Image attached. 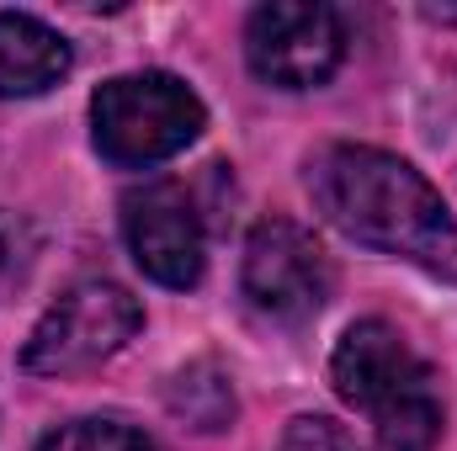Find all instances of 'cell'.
Wrapping results in <instances>:
<instances>
[{"label": "cell", "instance_id": "cell-1", "mask_svg": "<svg viewBox=\"0 0 457 451\" xmlns=\"http://www.w3.org/2000/svg\"><path fill=\"white\" fill-rule=\"evenodd\" d=\"M309 192L345 239L457 282V218L410 160L372 144H325L309 160Z\"/></svg>", "mask_w": 457, "mask_h": 451}, {"label": "cell", "instance_id": "cell-2", "mask_svg": "<svg viewBox=\"0 0 457 451\" xmlns=\"http://www.w3.org/2000/svg\"><path fill=\"white\" fill-rule=\"evenodd\" d=\"M330 377L351 409H367L383 451H436V441H442L436 377L394 324H383V319L351 324L336 345Z\"/></svg>", "mask_w": 457, "mask_h": 451}, {"label": "cell", "instance_id": "cell-3", "mask_svg": "<svg viewBox=\"0 0 457 451\" xmlns=\"http://www.w3.org/2000/svg\"><path fill=\"white\" fill-rule=\"evenodd\" d=\"M208 127V107L176 75H117L91 96V138L112 165H160Z\"/></svg>", "mask_w": 457, "mask_h": 451}, {"label": "cell", "instance_id": "cell-4", "mask_svg": "<svg viewBox=\"0 0 457 451\" xmlns=\"http://www.w3.org/2000/svg\"><path fill=\"white\" fill-rule=\"evenodd\" d=\"M144 308L128 287H117L107 276L75 282L70 292H59L48 303V314L37 319V330L21 350V366L37 377H70V372H91L107 356H117L128 340L138 335Z\"/></svg>", "mask_w": 457, "mask_h": 451}, {"label": "cell", "instance_id": "cell-5", "mask_svg": "<svg viewBox=\"0 0 457 451\" xmlns=\"http://www.w3.org/2000/svg\"><path fill=\"white\" fill-rule=\"evenodd\" d=\"M345 53V21L320 0H271L245 21V59L255 80L277 91H309L336 75Z\"/></svg>", "mask_w": 457, "mask_h": 451}, {"label": "cell", "instance_id": "cell-6", "mask_svg": "<svg viewBox=\"0 0 457 451\" xmlns=\"http://www.w3.org/2000/svg\"><path fill=\"white\" fill-rule=\"evenodd\" d=\"M245 298L277 324H309L330 298V260L320 239L293 218H266L245 239Z\"/></svg>", "mask_w": 457, "mask_h": 451}, {"label": "cell", "instance_id": "cell-7", "mask_svg": "<svg viewBox=\"0 0 457 451\" xmlns=\"http://www.w3.org/2000/svg\"><path fill=\"white\" fill-rule=\"evenodd\" d=\"M122 239L144 276L160 287H197L208 266V234L181 181H144L122 197Z\"/></svg>", "mask_w": 457, "mask_h": 451}, {"label": "cell", "instance_id": "cell-8", "mask_svg": "<svg viewBox=\"0 0 457 451\" xmlns=\"http://www.w3.org/2000/svg\"><path fill=\"white\" fill-rule=\"evenodd\" d=\"M75 64L64 32L27 11H0V96H43Z\"/></svg>", "mask_w": 457, "mask_h": 451}, {"label": "cell", "instance_id": "cell-9", "mask_svg": "<svg viewBox=\"0 0 457 451\" xmlns=\"http://www.w3.org/2000/svg\"><path fill=\"white\" fill-rule=\"evenodd\" d=\"M165 404L192 430H224L234 420V382H228V372L219 361H192L170 377Z\"/></svg>", "mask_w": 457, "mask_h": 451}, {"label": "cell", "instance_id": "cell-10", "mask_svg": "<svg viewBox=\"0 0 457 451\" xmlns=\"http://www.w3.org/2000/svg\"><path fill=\"white\" fill-rule=\"evenodd\" d=\"M37 451H154L144 430L122 425V420H70L54 436H43Z\"/></svg>", "mask_w": 457, "mask_h": 451}, {"label": "cell", "instance_id": "cell-11", "mask_svg": "<svg viewBox=\"0 0 457 451\" xmlns=\"http://www.w3.org/2000/svg\"><path fill=\"white\" fill-rule=\"evenodd\" d=\"M37 250H43L37 228L27 224L21 213H5L0 208V303L27 287V276L37 266Z\"/></svg>", "mask_w": 457, "mask_h": 451}, {"label": "cell", "instance_id": "cell-12", "mask_svg": "<svg viewBox=\"0 0 457 451\" xmlns=\"http://www.w3.org/2000/svg\"><path fill=\"white\" fill-rule=\"evenodd\" d=\"M277 451H356V447H351V436H345L336 420H325V414H298V420L287 425V436L277 441Z\"/></svg>", "mask_w": 457, "mask_h": 451}, {"label": "cell", "instance_id": "cell-13", "mask_svg": "<svg viewBox=\"0 0 457 451\" xmlns=\"http://www.w3.org/2000/svg\"><path fill=\"white\" fill-rule=\"evenodd\" d=\"M420 16L426 21H442V27H457V5H426Z\"/></svg>", "mask_w": 457, "mask_h": 451}]
</instances>
